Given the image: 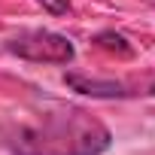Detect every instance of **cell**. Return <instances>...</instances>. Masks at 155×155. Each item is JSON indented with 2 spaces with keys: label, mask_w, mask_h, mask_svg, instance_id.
Listing matches in <instances>:
<instances>
[{
  "label": "cell",
  "mask_w": 155,
  "mask_h": 155,
  "mask_svg": "<svg viewBox=\"0 0 155 155\" xmlns=\"http://www.w3.org/2000/svg\"><path fill=\"white\" fill-rule=\"evenodd\" d=\"M110 128L73 104H34L0 122V149L9 155H104Z\"/></svg>",
  "instance_id": "1"
},
{
  "label": "cell",
  "mask_w": 155,
  "mask_h": 155,
  "mask_svg": "<svg viewBox=\"0 0 155 155\" xmlns=\"http://www.w3.org/2000/svg\"><path fill=\"white\" fill-rule=\"evenodd\" d=\"M6 49L25 61H37V64H70L76 58L73 43L64 34L55 31H21L15 34Z\"/></svg>",
  "instance_id": "2"
},
{
  "label": "cell",
  "mask_w": 155,
  "mask_h": 155,
  "mask_svg": "<svg viewBox=\"0 0 155 155\" xmlns=\"http://www.w3.org/2000/svg\"><path fill=\"white\" fill-rule=\"evenodd\" d=\"M64 82L73 91H82V94H91V97H134V94H146V91H140V85L113 82V79H94V76H82V73H67Z\"/></svg>",
  "instance_id": "3"
},
{
  "label": "cell",
  "mask_w": 155,
  "mask_h": 155,
  "mask_svg": "<svg viewBox=\"0 0 155 155\" xmlns=\"http://www.w3.org/2000/svg\"><path fill=\"white\" fill-rule=\"evenodd\" d=\"M46 3H52V12H64L67 3H55V0H46Z\"/></svg>",
  "instance_id": "4"
}]
</instances>
